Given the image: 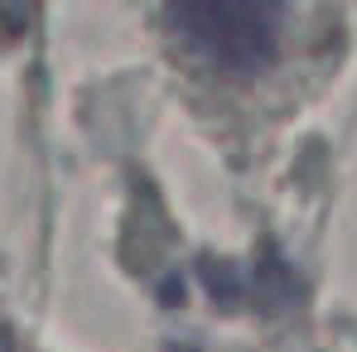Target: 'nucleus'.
I'll return each mask as SVG.
<instances>
[{
  "mask_svg": "<svg viewBox=\"0 0 357 352\" xmlns=\"http://www.w3.org/2000/svg\"><path fill=\"white\" fill-rule=\"evenodd\" d=\"M174 29L203 59L246 68L275 44L280 5L275 0H174Z\"/></svg>",
  "mask_w": 357,
  "mask_h": 352,
  "instance_id": "obj_1",
  "label": "nucleus"
}]
</instances>
